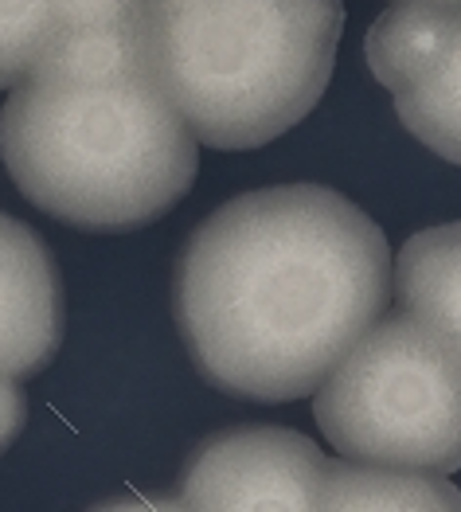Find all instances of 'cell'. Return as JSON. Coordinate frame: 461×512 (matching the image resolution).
<instances>
[{"mask_svg":"<svg viewBox=\"0 0 461 512\" xmlns=\"http://www.w3.org/2000/svg\"><path fill=\"white\" fill-rule=\"evenodd\" d=\"M333 512H454L461 509V489L446 481V473L403 470L379 462H329L321 505Z\"/></svg>","mask_w":461,"mask_h":512,"instance_id":"cell-9","label":"cell"},{"mask_svg":"<svg viewBox=\"0 0 461 512\" xmlns=\"http://www.w3.org/2000/svg\"><path fill=\"white\" fill-rule=\"evenodd\" d=\"M329 458L294 430L239 427L208 438L180 485V509L309 512L321 505Z\"/></svg>","mask_w":461,"mask_h":512,"instance_id":"cell-5","label":"cell"},{"mask_svg":"<svg viewBox=\"0 0 461 512\" xmlns=\"http://www.w3.org/2000/svg\"><path fill=\"white\" fill-rule=\"evenodd\" d=\"M403 126L446 161L461 165V20L446 55L415 86L391 94Z\"/></svg>","mask_w":461,"mask_h":512,"instance_id":"cell-10","label":"cell"},{"mask_svg":"<svg viewBox=\"0 0 461 512\" xmlns=\"http://www.w3.org/2000/svg\"><path fill=\"white\" fill-rule=\"evenodd\" d=\"M55 0H0V90L32 75L51 43Z\"/></svg>","mask_w":461,"mask_h":512,"instance_id":"cell-11","label":"cell"},{"mask_svg":"<svg viewBox=\"0 0 461 512\" xmlns=\"http://www.w3.org/2000/svg\"><path fill=\"white\" fill-rule=\"evenodd\" d=\"M458 20L461 8L422 4V0H395L368 32L372 75L391 94L415 86L446 55V47L458 32Z\"/></svg>","mask_w":461,"mask_h":512,"instance_id":"cell-8","label":"cell"},{"mask_svg":"<svg viewBox=\"0 0 461 512\" xmlns=\"http://www.w3.org/2000/svg\"><path fill=\"white\" fill-rule=\"evenodd\" d=\"M313 395L317 427L344 458L461 470V364L411 313H383Z\"/></svg>","mask_w":461,"mask_h":512,"instance_id":"cell-4","label":"cell"},{"mask_svg":"<svg viewBox=\"0 0 461 512\" xmlns=\"http://www.w3.org/2000/svg\"><path fill=\"white\" fill-rule=\"evenodd\" d=\"M340 0H149L153 79L211 149L294 129L333 79Z\"/></svg>","mask_w":461,"mask_h":512,"instance_id":"cell-3","label":"cell"},{"mask_svg":"<svg viewBox=\"0 0 461 512\" xmlns=\"http://www.w3.org/2000/svg\"><path fill=\"white\" fill-rule=\"evenodd\" d=\"M196 133L153 75L63 83L28 75L0 110V157L43 212L90 231H129L188 196Z\"/></svg>","mask_w":461,"mask_h":512,"instance_id":"cell-2","label":"cell"},{"mask_svg":"<svg viewBox=\"0 0 461 512\" xmlns=\"http://www.w3.org/2000/svg\"><path fill=\"white\" fill-rule=\"evenodd\" d=\"M391 294L403 313L434 329L461 364V223L430 227L403 243Z\"/></svg>","mask_w":461,"mask_h":512,"instance_id":"cell-7","label":"cell"},{"mask_svg":"<svg viewBox=\"0 0 461 512\" xmlns=\"http://www.w3.org/2000/svg\"><path fill=\"white\" fill-rule=\"evenodd\" d=\"M63 341L59 270L32 227L0 212V376L43 372Z\"/></svg>","mask_w":461,"mask_h":512,"instance_id":"cell-6","label":"cell"},{"mask_svg":"<svg viewBox=\"0 0 461 512\" xmlns=\"http://www.w3.org/2000/svg\"><path fill=\"white\" fill-rule=\"evenodd\" d=\"M24 380L0 376V454L20 438V430L28 423V399H24Z\"/></svg>","mask_w":461,"mask_h":512,"instance_id":"cell-13","label":"cell"},{"mask_svg":"<svg viewBox=\"0 0 461 512\" xmlns=\"http://www.w3.org/2000/svg\"><path fill=\"white\" fill-rule=\"evenodd\" d=\"M387 239L340 192L286 184L204 219L176 270V321L200 376L227 395H313L391 305Z\"/></svg>","mask_w":461,"mask_h":512,"instance_id":"cell-1","label":"cell"},{"mask_svg":"<svg viewBox=\"0 0 461 512\" xmlns=\"http://www.w3.org/2000/svg\"><path fill=\"white\" fill-rule=\"evenodd\" d=\"M422 4H442V8H461V0H422Z\"/></svg>","mask_w":461,"mask_h":512,"instance_id":"cell-14","label":"cell"},{"mask_svg":"<svg viewBox=\"0 0 461 512\" xmlns=\"http://www.w3.org/2000/svg\"><path fill=\"white\" fill-rule=\"evenodd\" d=\"M145 20H149V0H55L51 40L86 36V32H145Z\"/></svg>","mask_w":461,"mask_h":512,"instance_id":"cell-12","label":"cell"}]
</instances>
